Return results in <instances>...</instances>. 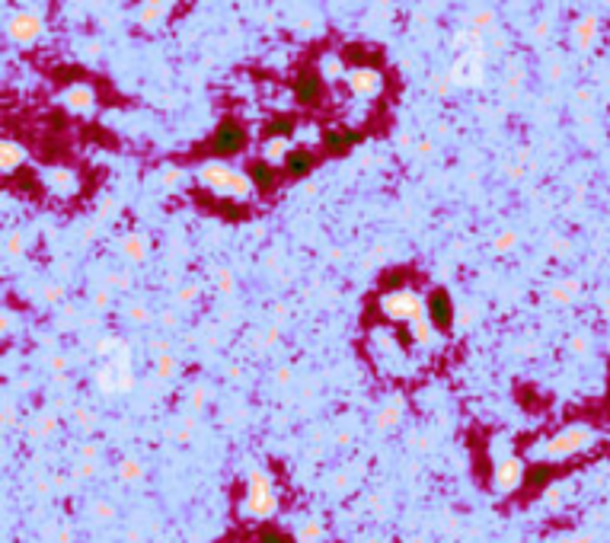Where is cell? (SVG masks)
Wrapping results in <instances>:
<instances>
[{
	"label": "cell",
	"mask_w": 610,
	"mask_h": 543,
	"mask_svg": "<svg viewBox=\"0 0 610 543\" xmlns=\"http://www.w3.org/2000/svg\"><path fill=\"white\" fill-rule=\"evenodd\" d=\"M572 349H575V351H584V349H588V342H584V339H572Z\"/></svg>",
	"instance_id": "37"
},
{
	"label": "cell",
	"mask_w": 610,
	"mask_h": 543,
	"mask_svg": "<svg viewBox=\"0 0 610 543\" xmlns=\"http://www.w3.org/2000/svg\"><path fill=\"white\" fill-rule=\"evenodd\" d=\"M150 253V243L144 240V234H125L122 236V256L131 262H144Z\"/></svg>",
	"instance_id": "13"
},
{
	"label": "cell",
	"mask_w": 610,
	"mask_h": 543,
	"mask_svg": "<svg viewBox=\"0 0 610 543\" xmlns=\"http://www.w3.org/2000/svg\"><path fill=\"white\" fill-rule=\"evenodd\" d=\"M377 310L387 323L412 326L416 319L428 317V297H422V291H416L412 285H396L377 297Z\"/></svg>",
	"instance_id": "2"
},
{
	"label": "cell",
	"mask_w": 610,
	"mask_h": 543,
	"mask_svg": "<svg viewBox=\"0 0 610 543\" xmlns=\"http://www.w3.org/2000/svg\"><path fill=\"white\" fill-rule=\"evenodd\" d=\"M572 294H575V281H565V285L553 287V300H559V304H569Z\"/></svg>",
	"instance_id": "23"
},
{
	"label": "cell",
	"mask_w": 610,
	"mask_h": 543,
	"mask_svg": "<svg viewBox=\"0 0 610 543\" xmlns=\"http://www.w3.org/2000/svg\"><path fill=\"white\" fill-rule=\"evenodd\" d=\"M93 300H96V307H106V304H109V294H106V291H99Z\"/></svg>",
	"instance_id": "36"
},
{
	"label": "cell",
	"mask_w": 610,
	"mask_h": 543,
	"mask_svg": "<svg viewBox=\"0 0 610 543\" xmlns=\"http://www.w3.org/2000/svg\"><path fill=\"white\" fill-rule=\"evenodd\" d=\"M597 441V434L591 432L588 425H565L562 432H556L553 438H543L537 447H527V457L543 460V464H553V460H569L575 454L588 451L591 444Z\"/></svg>",
	"instance_id": "3"
},
{
	"label": "cell",
	"mask_w": 610,
	"mask_h": 543,
	"mask_svg": "<svg viewBox=\"0 0 610 543\" xmlns=\"http://www.w3.org/2000/svg\"><path fill=\"white\" fill-rule=\"evenodd\" d=\"M93 511H96L99 521H112V505H106V502H103V505H96Z\"/></svg>",
	"instance_id": "33"
},
{
	"label": "cell",
	"mask_w": 610,
	"mask_h": 543,
	"mask_svg": "<svg viewBox=\"0 0 610 543\" xmlns=\"http://www.w3.org/2000/svg\"><path fill=\"white\" fill-rule=\"evenodd\" d=\"M399 419H403V402L393 400V402H387V406H380V412H377V428H380V432H390V428L399 425Z\"/></svg>",
	"instance_id": "15"
},
{
	"label": "cell",
	"mask_w": 610,
	"mask_h": 543,
	"mask_svg": "<svg viewBox=\"0 0 610 543\" xmlns=\"http://www.w3.org/2000/svg\"><path fill=\"white\" fill-rule=\"evenodd\" d=\"M275 511H278L275 479H272L262 466H253V470L246 473V489H243L240 515L250 517V521H269Z\"/></svg>",
	"instance_id": "4"
},
{
	"label": "cell",
	"mask_w": 610,
	"mask_h": 543,
	"mask_svg": "<svg viewBox=\"0 0 610 543\" xmlns=\"http://www.w3.org/2000/svg\"><path fill=\"white\" fill-rule=\"evenodd\" d=\"M58 428V419H55V412H45L39 419V432H55Z\"/></svg>",
	"instance_id": "30"
},
{
	"label": "cell",
	"mask_w": 610,
	"mask_h": 543,
	"mask_svg": "<svg viewBox=\"0 0 610 543\" xmlns=\"http://www.w3.org/2000/svg\"><path fill=\"white\" fill-rule=\"evenodd\" d=\"M211 144H214V150H218V153H227V157H231V153H237L240 147L246 144V131L233 119H224L218 125V131H214Z\"/></svg>",
	"instance_id": "7"
},
{
	"label": "cell",
	"mask_w": 610,
	"mask_h": 543,
	"mask_svg": "<svg viewBox=\"0 0 610 543\" xmlns=\"http://www.w3.org/2000/svg\"><path fill=\"white\" fill-rule=\"evenodd\" d=\"M195 294H199V287H195V285L182 287V291H179V304H192V300H195Z\"/></svg>",
	"instance_id": "32"
},
{
	"label": "cell",
	"mask_w": 610,
	"mask_h": 543,
	"mask_svg": "<svg viewBox=\"0 0 610 543\" xmlns=\"http://www.w3.org/2000/svg\"><path fill=\"white\" fill-rule=\"evenodd\" d=\"M195 176H199V185H205L211 195L227 198V202H246V198L256 192L253 176H246V172L221 163V160H208V163H201Z\"/></svg>",
	"instance_id": "1"
},
{
	"label": "cell",
	"mask_w": 610,
	"mask_h": 543,
	"mask_svg": "<svg viewBox=\"0 0 610 543\" xmlns=\"http://www.w3.org/2000/svg\"><path fill=\"white\" fill-rule=\"evenodd\" d=\"M48 189L58 192V195H74V192H77V176H74V170H52L48 172Z\"/></svg>",
	"instance_id": "14"
},
{
	"label": "cell",
	"mask_w": 610,
	"mask_h": 543,
	"mask_svg": "<svg viewBox=\"0 0 610 543\" xmlns=\"http://www.w3.org/2000/svg\"><path fill=\"white\" fill-rule=\"evenodd\" d=\"M65 102L74 109V112H87V109H93L96 96H93V89L87 87V83H74V87H67Z\"/></svg>",
	"instance_id": "11"
},
{
	"label": "cell",
	"mask_w": 610,
	"mask_h": 543,
	"mask_svg": "<svg viewBox=\"0 0 610 543\" xmlns=\"http://www.w3.org/2000/svg\"><path fill=\"white\" fill-rule=\"evenodd\" d=\"M454 77L457 83H479L482 80V48L479 51H467V55L457 57L454 64Z\"/></svg>",
	"instance_id": "9"
},
{
	"label": "cell",
	"mask_w": 610,
	"mask_h": 543,
	"mask_svg": "<svg viewBox=\"0 0 610 543\" xmlns=\"http://www.w3.org/2000/svg\"><path fill=\"white\" fill-rule=\"evenodd\" d=\"M61 294H65L61 287H48V291H45V300H52V304H55V300H61Z\"/></svg>",
	"instance_id": "35"
},
{
	"label": "cell",
	"mask_w": 610,
	"mask_h": 543,
	"mask_svg": "<svg viewBox=\"0 0 610 543\" xmlns=\"http://www.w3.org/2000/svg\"><path fill=\"white\" fill-rule=\"evenodd\" d=\"M10 35L20 38V42H29V38L39 35V19L33 13H20V16L10 19Z\"/></svg>",
	"instance_id": "12"
},
{
	"label": "cell",
	"mask_w": 610,
	"mask_h": 543,
	"mask_svg": "<svg viewBox=\"0 0 610 543\" xmlns=\"http://www.w3.org/2000/svg\"><path fill=\"white\" fill-rule=\"evenodd\" d=\"M20 253H23L20 234H7V256H20Z\"/></svg>",
	"instance_id": "27"
},
{
	"label": "cell",
	"mask_w": 610,
	"mask_h": 543,
	"mask_svg": "<svg viewBox=\"0 0 610 543\" xmlns=\"http://www.w3.org/2000/svg\"><path fill=\"white\" fill-rule=\"evenodd\" d=\"M233 287H237L233 272H231V268H221V272H218V291L221 294H233Z\"/></svg>",
	"instance_id": "22"
},
{
	"label": "cell",
	"mask_w": 610,
	"mask_h": 543,
	"mask_svg": "<svg viewBox=\"0 0 610 543\" xmlns=\"http://www.w3.org/2000/svg\"><path fill=\"white\" fill-rule=\"evenodd\" d=\"M208 402V390L205 387H195L192 390V409H201Z\"/></svg>",
	"instance_id": "31"
},
{
	"label": "cell",
	"mask_w": 610,
	"mask_h": 543,
	"mask_svg": "<svg viewBox=\"0 0 610 543\" xmlns=\"http://www.w3.org/2000/svg\"><path fill=\"white\" fill-rule=\"evenodd\" d=\"M154 371L157 377H163V380H170V377H176V371H179V361H176V355H157L154 358Z\"/></svg>",
	"instance_id": "19"
},
{
	"label": "cell",
	"mask_w": 610,
	"mask_h": 543,
	"mask_svg": "<svg viewBox=\"0 0 610 543\" xmlns=\"http://www.w3.org/2000/svg\"><path fill=\"white\" fill-rule=\"evenodd\" d=\"M428 319L438 326V329H450V326L457 323V310H454V300H450V294L444 291V287H435V291L428 294Z\"/></svg>",
	"instance_id": "6"
},
{
	"label": "cell",
	"mask_w": 610,
	"mask_h": 543,
	"mask_svg": "<svg viewBox=\"0 0 610 543\" xmlns=\"http://www.w3.org/2000/svg\"><path fill=\"white\" fill-rule=\"evenodd\" d=\"M291 170V176H304V172H310V166H314V153L310 150H291V157H288V163H284Z\"/></svg>",
	"instance_id": "18"
},
{
	"label": "cell",
	"mask_w": 610,
	"mask_h": 543,
	"mask_svg": "<svg viewBox=\"0 0 610 543\" xmlns=\"http://www.w3.org/2000/svg\"><path fill=\"white\" fill-rule=\"evenodd\" d=\"M323 524L316 521V517H307V521L297 527V534H294V540L297 543H323Z\"/></svg>",
	"instance_id": "16"
},
{
	"label": "cell",
	"mask_w": 610,
	"mask_h": 543,
	"mask_svg": "<svg viewBox=\"0 0 610 543\" xmlns=\"http://www.w3.org/2000/svg\"><path fill=\"white\" fill-rule=\"evenodd\" d=\"M524 473H527L524 457H518V454H501V457H495V464H492V492H499V495H511V492L524 483Z\"/></svg>",
	"instance_id": "5"
},
{
	"label": "cell",
	"mask_w": 610,
	"mask_h": 543,
	"mask_svg": "<svg viewBox=\"0 0 610 543\" xmlns=\"http://www.w3.org/2000/svg\"><path fill=\"white\" fill-rule=\"evenodd\" d=\"M179 179H182L179 170H167V172H163V182H167V185H179Z\"/></svg>",
	"instance_id": "34"
},
{
	"label": "cell",
	"mask_w": 610,
	"mask_h": 543,
	"mask_svg": "<svg viewBox=\"0 0 610 543\" xmlns=\"http://www.w3.org/2000/svg\"><path fill=\"white\" fill-rule=\"evenodd\" d=\"M594 16H584L575 23V42L578 45H591V35H594Z\"/></svg>",
	"instance_id": "20"
},
{
	"label": "cell",
	"mask_w": 610,
	"mask_h": 543,
	"mask_svg": "<svg viewBox=\"0 0 610 543\" xmlns=\"http://www.w3.org/2000/svg\"><path fill=\"white\" fill-rule=\"evenodd\" d=\"M160 10H163L160 4H148V6L141 10V23H148V26L157 23V19H160Z\"/></svg>",
	"instance_id": "26"
},
{
	"label": "cell",
	"mask_w": 610,
	"mask_h": 543,
	"mask_svg": "<svg viewBox=\"0 0 610 543\" xmlns=\"http://www.w3.org/2000/svg\"><path fill=\"white\" fill-rule=\"evenodd\" d=\"M345 80H348V87H352V93H358V96H374L380 87H384V77H380V70H374V67H348Z\"/></svg>",
	"instance_id": "8"
},
{
	"label": "cell",
	"mask_w": 610,
	"mask_h": 543,
	"mask_svg": "<svg viewBox=\"0 0 610 543\" xmlns=\"http://www.w3.org/2000/svg\"><path fill=\"white\" fill-rule=\"evenodd\" d=\"M23 160H26V150H23L20 144H16V141H4V172H13L16 166H23Z\"/></svg>",
	"instance_id": "17"
},
{
	"label": "cell",
	"mask_w": 610,
	"mask_h": 543,
	"mask_svg": "<svg viewBox=\"0 0 610 543\" xmlns=\"http://www.w3.org/2000/svg\"><path fill=\"white\" fill-rule=\"evenodd\" d=\"M128 319H131V323H148L150 313L144 310V307H138V304H135V307H128Z\"/></svg>",
	"instance_id": "28"
},
{
	"label": "cell",
	"mask_w": 610,
	"mask_h": 543,
	"mask_svg": "<svg viewBox=\"0 0 610 543\" xmlns=\"http://www.w3.org/2000/svg\"><path fill=\"white\" fill-rule=\"evenodd\" d=\"M141 473H144V466L138 464V460H122V466H118V476L125 479V483H135V479H141Z\"/></svg>",
	"instance_id": "21"
},
{
	"label": "cell",
	"mask_w": 610,
	"mask_h": 543,
	"mask_svg": "<svg viewBox=\"0 0 610 543\" xmlns=\"http://www.w3.org/2000/svg\"><path fill=\"white\" fill-rule=\"evenodd\" d=\"M52 371H58L61 374V371H65V358H52Z\"/></svg>",
	"instance_id": "38"
},
{
	"label": "cell",
	"mask_w": 610,
	"mask_h": 543,
	"mask_svg": "<svg viewBox=\"0 0 610 543\" xmlns=\"http://www.w3.org/2000/svg\"><path fill=\"white\" fill-rule=\"evenodd\" d=\"M275 377H278V380H282V383H288V380H291V371H288V368H282Z\"/></svg>",
	"instance_id": "39"
},
{
	"label": "cell",
	"mask_w": 610,
	"mask_h": 543,
	"mask_svg": "<svg viewBox=\"0 0 610 543\" xmlns=\"http://www.w3.org/2000/svg\"><path fill=\"white\" fill-rule=\"evenodd\" d=\"M339 74H342V64H339V57H336V55L323 57V77H329V80H333V77H339Z\"/></svg>",
	"instance_id": "24"
},
{
	"label": "cell",
	"mask_w": 610,
	"mask_h": 543,
	"mask_svg": "<svg viewBox=\"0 0 610 543\" xmlns=\"http://www.w3.org/2000/svg\"><path fill=\"white\" fill-rule=\"evenodd\" d=\"M514 243H518V236L514 234H499V240H495V253H508V249H514Z\"/></svg>",
	"instance_id": "25"
},
{
	"label": "cell",
	"mask_w": 610,
	"mask_h": 543,
	"mask_svg": "<svg viewBox=\"0 0 610 543\" xmlns=\"http://www.w3.org/2000/svg\"><path fill=\"white\" fill-rule=\"evenodd\" d=\"M482 26H492V13H489V10L473 13V29H482Z\"/></svg>",
	"instance_id": "29"
},
{
	"label": "cell",
	"mask_w": 610,
	"mask_h": 543,
	"mask_svg": "<svg viewBox=\"0 0 610 543\" xmlns=\"http://www.w3.org/2000/svg\"><path fill=\"white\" fill-rule=\"evenodd\" d=\"M291 157V141L284 138V134H272V138H265L262 144V160L269 166H278V163H288Z\"/></svg>",
	"instance_id": "10"
},
{
	"label": "cell",
	"mask_w": 610,
	"mask_h": 543,
	"mask_svg": "<svg viewBox=\"0 0 610 543\" xmlns=\"http://www.w3.org/2000/svg\"><path fill=\"white\" fill-rule=\"evenodd\" d=\"M559 543H588V537H565V540H559Z\"/></svg>",
	"instance_id": "40"
}]
</instances>
